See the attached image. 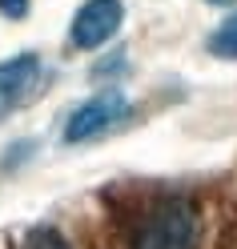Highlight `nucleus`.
<instances>
[{
  "instance_id": "1",
  "label": "nucleus",
  "mask_w": 237,
  "mask_h": 249,
  "mask_svg": "<svg viewBox=\"0 0 237 249\" xmlns=\"http://www.w3.org/2000/svg\"><path fill=\"white\" fill-rule=\"evenodd\" d=\"M201 245V213L189 201H165L141 221L133 249H197Z\"/></svg>"
},
{
  "instance_id": "2",
  "label": "nucleus",
  "mask_w": 237,
  "mask_h": 249,
  "mask_svg": "<svg viewBox=\"0 0 237 249\" xmlns=\"http://www.w3.org/2000/svg\"><path fill=\"white\" fill-rule=\"evenodd\" d=\"M133 117V105L121 97V92H97L73 108V117L65 121V141L69 145H85L92 137L113 133L117 124H125Z\"/></svg>"
},
{
  "instance_id": "3",
  "label": "nucleus",
  "mask_w": 237,
  "mask_h": 249,
  "mask_svg": "<svg viewBox=\"0 0 237 249\" xmlns=\"http://www.w3.org/2000/svg\"><path fill=\"white\" fill-rule=\"evenodd\" d=\"M40 89H44V60L36 53H17L0 60V121L33 105Z\"/></svg>"
},
{
  "instance_id": "4",
  "label": "nucleus",
  "mask_w": 237,
  "mask_h": 249,
  "mask_svg": "<svg viewBox=\"0 0 237 249\" xmlns=\"http://www.w3.org/2000/svg\"><path fill=\"white\" fill-rule=\"evenodd\" d=\"M121 20H125V4L121 0H85V4L76 8L73 24H69L73 49L92 53V49H101V44H109L117 36Z\"/></svg>"
},
{
  "instance_id": "5",
  "label": "nucleus",
  "mask_w": 237,
  "mask_h": 249,
  "mask_svg": "<svg viewBox=\"0 0 237 249\" xmlns=\"http://www.w3.org/2000/svg\"><path fill=\"white\" fill-rule=\"evenodd\" d=\"M205 49H209V56H217V60H237V12L225 17V20L209 33Z\"/></svg>"
},
{
  "instance_id": "6",
  "label": "nucleus",
  "mask_w": 237,
  "mask_h": 249,
  "mask_svg": "<svg viewBox=\"0 0 237 249\" xmlns=\"http://www.w3.org/2000/svg\"><path fill=\"white\" fill-rule=\"evenodd\" d=\"M20 249H73V245L65 241V233H60V229H53V225H33V229L24 233Z\"/></svg>"
},
{
  "instance_id": "7",
  "label": "nucleus",
  "mask_w": 237,
  "mask_h": 249,
  "mask_svg": "<svg viewBox=\"0 0 237 249\" xmlns=\"http://www.w3.org/2000/svg\"><path fill=\"white\" fill-rule=\"evenodd\" d=\"M0 17L24 20V17H28V0H0Z\"/></svg>"
},
{
  "instance_id": "8",
  "label": "nucleus",
  "mask_w": 237,
  "mask_h": 249,
  "mask_svg": "<svg viewBox=\"0 0 237 249\" xmlns=\"http://www.w3.org/2000/svg\"><path fill=\"white\" fill-rule=\"evenodd\" d=\"M209 4H233V0H209Z\"/></svg>"
}]
</instances>
